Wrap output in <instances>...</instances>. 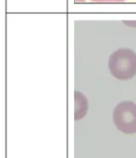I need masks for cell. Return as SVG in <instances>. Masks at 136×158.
<instances>
[{"label": "cell", "mask_w": 136, "mask_h": 158, "mask_svg": "<svg viewBox=\"0 0 136 158\" xmlns=\"http://www.w3.org/2000/svg\"><path fill=\"white\" fill-rule=\"evenodd\" d=\"M113 123L124 134L136 133V104L130 101L118 103L113 110Z\"/></svg>", "instance_id": "2"}, {"label": "cell", "mask_w": 136, "mask_h": 158, "mask_svg": "<svg viewBox=\"0 0 136 158\" xmlns=\"http://www.w3.org/2000/svg\"><path fill=\"white\" fill-rule=\"evenodd\" d=\"M108 69L119 80H130L136 75V53L128 48L114 51L108 60Z\"/></svg>", "instance_id": "1"}, {"label": "cell", "mask_w": 136, "mask_h": 158, "mask_svg": "<svg viewBox=\"0 0 136 158\" xmlns=\"http://www.w3.org/2000/svg\"><path fill=\"white\" fill-rule=\"evenodd\" d=\"M88 101L86 97L76 90L74 92V119L76 121L83 119L88 112Z\"/></svg>", "instance_id": "3"}, {"label": "cell", "mask_w": 136, "mask_h": 158, "mask_svg": "<svg viewBox=\"0 0 136 158\" xmlns=\"http://www.w3.org/2000/svg\"><path fill=\"white\" fill-rule=\"evenodd\" d=\"M95 3H121L125 0H91Z\"/></svg>", "instance_id": "4"}, {"label": "cell", "mask_w": 136, "mask_h": 158, "mask_svg": "<svg viewBox=\"0 0 136 158\" xmlns=\"http://www.w3.org/2000/svg\"><path fill=\"white\" fill-rule=\"evenodd\" d=\"M75 1H76V0H75ZM81 1H82V2H84V0H81Z\"/></svg>", "instance_id": "5"}]
</instances>
